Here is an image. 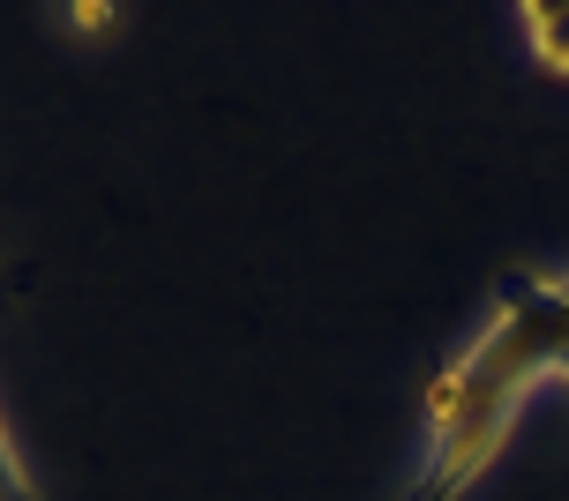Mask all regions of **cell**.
I'll list each match as a JSON object with an SVG mask.
<instances>
[{"mask_svg": "<svg viewBox=\"0 0 569 501\" xmlns=\"http://www.w3.org/2000/svg\"><path fill=\"white\" fill-rule=\"evenodd\" d=\"M569 382V278L510 284L480 337L457 352L427 390V472L412 501H457L510 442L525 397Z\"/></svg>", "mask_w": 569, "mask_h": 501, "instance_id": "6da1fadb", "label": "cell"}, {"mask_svg": "<svg viewBox=\"0 0 569 501\" xmlns=\"http://www.w3.org/2000/svg\"><path fill=\"white\" fill-rule=\"evenodd\" d=\"M517 23H525L532 60H540L547 76H562V83H569V0H525Z\"/></svg>", "mask_w": 569, "mask_h": 501, "instance_id": "7a4b0ae2", "label": "cell"}, {"mask_svg": "<svg viewBox=\"0 0 569 501\" xmlns=\"http://www.w3.org/2000/svg\"><path fill=\"white\" fill-rule=\"evenodd\" d=\"M0 501H38V494H30L23 457H16V442H8V427H0Z\"/></svg>", "mask_w": 569, "mask_h": 501, "instance_id": "3957f363", "label": "cell"}, {"mask_svg": "<svg viewBox=\"0 0 569 501\" xmlns=\"http://www.w3.org/2000/svg\"><path fill=\"white\" fill-rule=\"evenodd\" d=\"M106 23H113V8H68V30H83V38H98Z\"/></svg>", "mask_w": 569, "mask_h": 501, "instance_id": "277c9868", "label": "cell"}]
</instances>
